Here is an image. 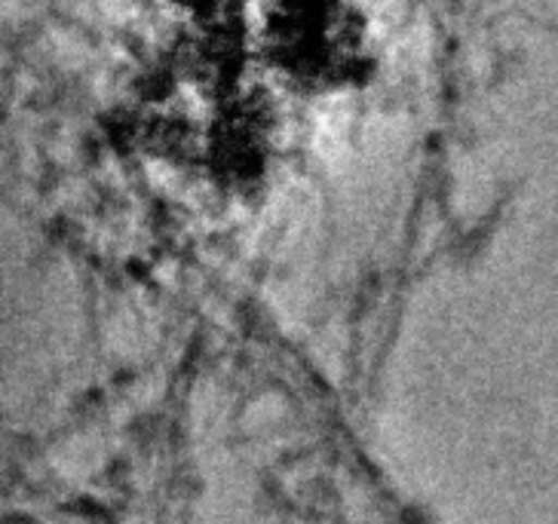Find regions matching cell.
<instances>
[{
    "label": "cell",
    "instance_id": "cell-1",
    "mask_svg": "<svg viewBox=\"0 0 558 524\" xmlns=\"http://www.w3.org/2000/svg\"><path fill=\"white\" fill-rule=\"evenodd\" d=\"M347 126H350V105L347 99H335L323 108V114L316 120V150L323 157H335L344 148Z\"/></svg>",
    "mask_w": 558,
    "mask_h": 524
}]
</instances>
